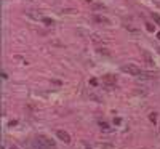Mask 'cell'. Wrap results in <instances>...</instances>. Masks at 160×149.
Masks as SVG:
<instances>
[{"mask_svg": "<svg viewBox=\"0 0 160 149\" xmlns=\"http://www.w3.org/2000/svg\"><path fill=\"white\" fill-rule=\"evenodd\" d=\"M56 136H58L59 140H62L64 143H71V136H69V133H68V131L58 130V131H56Z\"/></svg>", "mask_w": 160, "mask_h": 149, "instance_id": "3", "label": "cell"}, {"mask_svg": "<svg viewBox=\"0 0 160 149\" xmlns=\"http://www.w3.org/2000/svg\"><path fill=\"white\" fill-rule=\"evenodd\" d=\"M122 71H123V72H128V74H131V75H135V77H149L148 72L138 69V67H135V66H122Z\"/></svg>", "mask_w": 160, "mask_h": 149, "instance_id": "2", "label": "cell"}, {"mask_svg": "<svg viewBox=\"0 0 160 149\" xmlns=\"http://www.w3.org/2000/svg\"><path fill=\"white\" fill-rule=\"evenodd\" d=\"M34 147L35 149H56V144L53 140L47 136H37L34 140Z\"/></svg>", "mask_w": 160, "mask_h": 149, "instance_id": "1", "label": "cell"}]
</instances>
